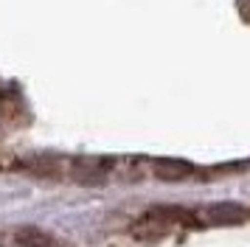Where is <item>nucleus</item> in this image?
Segmentation results:
<instances>
[{"mask_svg":"<svg viewBox=\"0 0 250 247\" xmlns=\"http://www.w3.org/2000/svg\"><path fill=\"white\" fill-rule=\"evenodd\" d=\"M250 213L239 205H214L205 211V219L208 222H216V225H228V222H245Z\"/></svg>","mask_w":250,"mask_h":247,"instance_id":"1","label":"nucleus"},{"mask_svg":"<svg viewBox=\"0 0 250 247\" xmlns=\"http://www.w3.org/2000/svg\"><path fill=\"white\" fill-rule=\"evenodd\" d=\"M14 239L23 247H54V236L45 233V230H40V227H34V225L20 227V230L14 233Z\"/></svg>","mask_w":250,"mask_h":247,"instance_id":"2","label":"nucleus"},{"mask_svg":"<svg viewBox=\"0 0 250 247\" xmlns=\"http://www.w3.org/2000/svg\"><path fill=\"white\" fill-rule=\"evenodd\" d=\"M194 168L183 160H158L155 163V177L160 180H186Z\"/></svg>","mask_w":250,"mask_h":247,"instance_id":"3","label":"nucleus"}]
</instances>
